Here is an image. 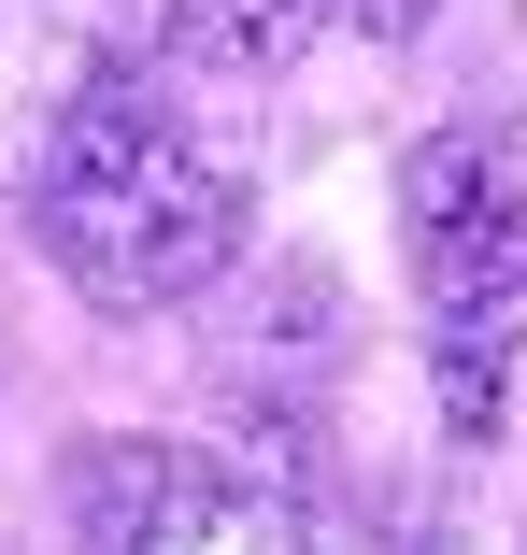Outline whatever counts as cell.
Wrapping results in <instances>:
<instances>
[{"label": "cell", "instance_id": "obj_1", "mask_svg": "<svg viewBox=\"0 0 527 555\" xmlns=\"http://www.w3.org/2000/svg\"><path fill=\"white\" fill-rule=\"evenodd\" d=\"M29 229H43V257L86 299L157 313V299H200L243 257V185L200 157L157 100L86 86L57 115V143H43V171H29Z\"/></svg>", "mask_w": 527, "mask_h": 555}, {"label": "cell", "instance_id": "obj_2", "mask_svg": "<svg viewBox=\"0 0 527 555\" xmlns=\"http://www.w3.org/2000/svg\"><path fill=\"white\" fill-rule=\"evenodd\" d=\"M399 229H413L428 313L527 299V129H428L399 157Z\"/></svg>", "mask_w": 527, "mask_h": 555}, {"label": "cell", "instance_id": "obj_3", "mask_svg": "<svg viewBox=\"0 0 527 555\" xmlns=\"http://www.w3.org/2000/svg\"><path fill=\"white\" fill-rule=\"evenodd\" d=\"M299 29H313V0H171V43L200 72H271Z\"/></svg>", "mask_w": 527, "mask_h": 555}, {"label": "cell", "instance_id": "obj_4", "mask_svg": "<svg viewBox=\"0 0 527 555\" xmlns=\"http://www.w3.org/2000/svg\"><path fill=\"white\" fill-rule=\"evenodd\" d=\"M357 15H371L385 43H413V29H428V15H442V0H357Z\"/></svg>", "mask_w": 527, "mask_h": 555}]
</instances>
